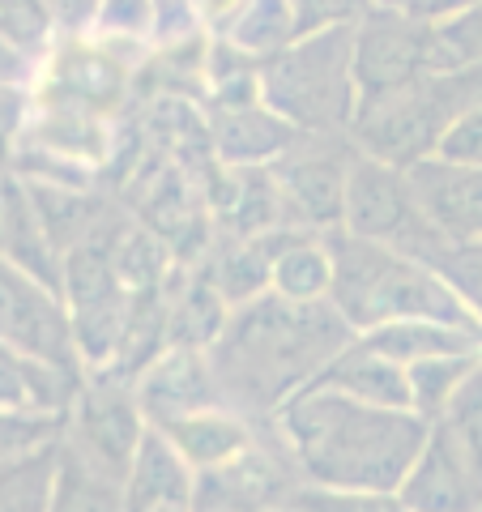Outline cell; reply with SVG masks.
Segmentation results:
<instances>
[{
  "mask_svg": "<svg viewBox=\"0 0 482 512\" xmlns=\"http://www.w3.org/2000/svg\"><path fill=\"white\" fill-rule=\"evenodd\" d=\"M376 5L410 13V18H419V22H444V18H457V13L482 5V0H376Z\"/></svg>",
  "mask_w": 482,
  "mask_h": 512,
  "instance_id": "34",
  "label": "cell"
},
{
  "mask_svg": "<svg viewBox=\"0 0 482 512\" xmlns=\"http://www.w3.org/2000/svg\"><path fill=\"white\" fill-rule=\"evenodd\" d=\"M419 261L440 269L482 329V239L478 244H453V239L440 235V239H431V248L419 256Z\"/></svg>",
  "mask_w": 482,
  "mask_h": 512,
  "instance_id": "29",
  "label": "cell"
},
{
  "mask_svg": "<svg viewBox=\"0 0 482 512\" xmlns=\"http://www.w3.org/2000/svg\"><path fill=\"white\" fill-rule=\"evenodd\" d=\"M5 265H18L30 278L64 291V252L47 231L35 192L22 175L5 180Z\"/></svg>",
  "mask_w": 482,
  "mask_h": 512,
  "instance_id": "16",
  "label": "cell"
},
{
  "mask_svg": "<svg viewBox=\"0 0 482 512\" xmlns=\"http://www.w3.org/2000/svg\"><path fill=\"white\" fill-rule=\"evenodd\" d=\"M273 427L308 483L359 491H397L431 440V419L419 410L372 406L329 384L299 389Z\"/></svg>",
  "mask_w": 482,
  "mask_h": 512,
  "instance_id": "2",
  "label": "cell"
},
{
  "mask_svg": "<svg viewBox=\"0 0 482 512\" xmlns=\"http://www.w3.org/2000/svg\"><path fill=\"white\" fill-rule=\"evenodd\" d=\"M222 43H231L235 52H244L248 60H269L282 47H291L303 39L299 18H295V0H248L244 9L227 22V30L218 35Z\"/></svg>",
  "mask_w": 482,
  "mask_h": 512,
  "instance_id": "23",
  "label": "cell"
},
{
  "mask_svg": "<svg viewBox=\"0 0 482 512\" xmlns=\"http://www.w3.org/2000/svg\"><path fill=\"white\" fill-rule=\"evenodd\" d=\"M478 512H482V508H478Z\"/></svg>",
  "mask_w": 482,
  "mask_h": 512,
  "instance_id": "38",
  "label": "cell"
},
{
  "mask_svg": "<svg viewBox=\"0 0 482 512\" xmlns=\"http://www.w3.org/2000/svg\"><path fill=\"white\" fill-rule=\"evenodd\" d=\"M192 512H256V508H248V504L231 500V495L214 491L210 483H197V500H192Z\"/></svg>",
  "mask_w": 482,
  "mask_h": 512,
  "instance_id": "35",
  "label": "cell"
},
{
  "mask_svg": "<svg viewBox=\"0 0 482 512\" xmlns=\"http://www.w3.org/2000/svg\"><path fill=\"white\" fill-rule=\"evenodd\" d=\"M171 512H192V508H171Z\"/></svg>",
  "mask_w": 482,
  "mask_h": 512,
  "instance_id": "37",
  "label": "cell"
},
{
  "mask_svg": "<svg viewBox=\"0 0 482 512\" xmlns=\"http://www.w3.org/2000/svg\"><path fill=\"white\" fill-rule=\"evenodd\" d=\"M431 73H457L482 64V5L457 13V18L431 22Z\"/></svg>",
  "mask_w": 482,
  "mask_h": 512,
  "instance_id": "28",
  "label": "cell"
},
{
  "mask_svg": "<svg viewBox=\"0 0 482 512\" xmlns=\"http://www.w3.org/2000/svg\"><path fill=\"white\" fill-rule=\"evenodd\" d=\"M350 163H355V141L350 137L299 133L295 146L269 167L286 227H303V231L342 227Z\"/></svg>",
  "mask_w": 482,
  "mask_h": 512,
  "instance_id": "7",
  "label": "cell"
},
{
  "mask_svg": "<svg viewBox=\"0 0 482 512\" xmlns=\"http://www.w3.org/2000/svg\"><path fill=\"white\" fill-rule=\"evenodd\" d=\"M0 26H5V77L18 73V64L39 69L60 26L56 0H0Z\"/></svg>",
  "mask_w": 482,
  "mask_h": 512,
  "instance_id": "24",
  "label": "cell"
},
{
  "mask_svg": "<svg viewBox=\"0 0 482 512\" xmlns=\"http://www.w3.org/2000/svg\"><path fill=\"white\" fill-rule=\"evenodd\" d=\"M82 380L86 372H73V367H60L47 359H30V355H18V350H5V363H0L5 410H22V414H73Z\"/></svg>",
  "mask_w": 482,
  "mask_h": 512,
  "instance_id": "19",
  "label": "cell"
},
{
  "mask_svg": "<svg viewBox=\"0 0 482 512\" xmlns=\"http://www.w3.org/2000/svg\"><path fill=\"white\" fill-rule=\"evenodd\" d=\"M133 393L154 427H167L175 419H184V414H197L210 406H227L210 350L175 346V342L158 350L133 376Z\"/></svg>",
  "mask_w": 482,
  "mask_h": 512,
  "instance_id": "10",
  "label": "cell"
},
{
  "mask_svg": "<svg viewBox=\"0 0 482 512\" xmlns=\"http://www.w3.org/2000/svg\"><path fill=\"white\" fill-rule=\"evenodd\" d=\"M201 474L192 461L175 448V440L163 427L146 431L133 466H128V512H171V508H192L197 500Z\"/></svg>",
  "mask_w": 482,
  "mask_h": 512,
  "instance_id": "14",
  "label": "cell"
},
{
  "mask_svg": "<svg viewBox=\"0 0 482 512\" xmlns=\"http://www.w3.org/2000/svg\"><path fill=\"white\" fill-rule=\"evenodd\" d=\"M316 384H329V389H342L359 402L372 406H393V410H414L410 397V372L401 363H393L389 355L372 350L363 338L350 342L342 355H337L325 372L316 376Z\"/></svg>",
  "mask_w": 482,
  "mask_h": 512,
  "instance_id": "20",
  "label": "cell"
},
{
  "mask_svg": "<svg viewBox=\"0 0 482 512\" xmlns=\"http://www.w3.org/2000/svg\"><path fill=\"white\" fill-rule=\"evenodd\" d=\"M419 214L431 231H440L453 244H478L482 239V167L457 163L444 154H427L406 167Z\"/></svg>",
  "mask_w": 482,
  "mask_h": 512,
  "instance_id": "12",
  "label": "cell"
},
{
  "mask_svg": "<svg viewBox=\"0 0 482 512\" xmlns=\"http://www.w3.org/2000/svg\"><path fill=\"white\" fill-rule=\"evenodd\" d=\"M265 512H308V508H299V504H273V508H265Z\"/></svg>",
  "mask_w": 482,
  "mask_h": 512,
  "instance_id": "36",
  "label": "cell"
},
{
  "mask_svg": "<svg viewBox=\"0 0 482 512\" xmlns=\"http://www.w3.org/2000/svg\"><path fill=\"white\" fill-rule=\"evenodd\" d=\"M372 9H376V0H295V18L303 35L333 30V26H355Z\"/></svg>",
  "mask_w": 482,
  "mask_h": 512,
  "instance_id": "32",
  "label": "cell"
},
{
  "mask_svg": "<svg viewBox=\"0 0 482 512\" xmlns=\"http://www.w3.org/2000/svg\"><path fill=\"white\" fill-rule=\"evenodd\" d=\"M406 512H478L482 508V478L465 466L461 453L436 427L431 440L410 466L406 483L397 487Z\"/></svg>",
  "mask_w": 482,
  "mask_h": 512,
  "instance_id": "13",
  "label": "cell"
},
{
  "mask_svg": "<svg viewBox=\"0 0 482 512\" xmlns=\"http://www.w3.org/2000/svg\"><path fill=\"white\" fill-rule=\"evenodd\" d=\"M146 431H150V419L133 393V380H124L116 372H86L64 436L82 444L86 453H94L103 466L128 474Z\"/></svg>",
  "mask_w": 482,
  "mask_h": 512,
  "instance_id": "9",
  "label": "cell"
},
{
  "mask_svg": "<svg viewBox=\"0 0 482 512\" xmlns=\"http://www.w3.org/2000/svg\"><path fill=\"white\" fill-rule=\"evenodd\" d=\"M333 248V303L359 333L389 325V320H453L461 329H478V320L448 286L440 269H431L419 256H406L376 239H359L342 227L329 231Z\"/></svg>",
  "mask_w": 482,
  "mask_h": 512,
  "instance_id": "3",
  "label": "cell"
},
{
  "mask_svg": "<svg viewBox=\"0 0 482 512\" xmlns=\"http://www.w3.org/2000/svg\"><path fill=\"white\" fill-rule=\"evenodd\" d=\"M359 338L389 355L401 367H414V363H427V359H440V355H465V350H482V333L474 329H461L453 320H427V316H414V320H389V325H376V329H363Z\"/></svg>",
  "mask_w": 482,
  "mask_h": 512,
  "instance_id": "21",
  "label": "cell"
},
{
  "mask_svg": "<svg viewBox=\"0 0 482 512\" xmlns=\"http://www.w3.org/2000/svg\"><path fill=\"white\" fill-rule=\"evenodd\" d=\"M0 291H5V350L86 372L77 316H73V303L64 299V291L30 278L18 265H5Z\"/></svg>",
  "mask_w": 482,
  "mask_h": 512,
  "instance_id": "8",
  "label": "cell"
},
{
  "mask_svg": "<svg viewBox=\"0 0 482 512\" xmlns=\"http://www.w3.org/2000/svg\"><path fill=\"white\" fill-rule=\"evenodd\" d=\"M461 453V461L482 478V363L474 367V376L461 384V393L448 402V410L431 423Z\"/></svg>",
  "mask_w": 482,
  "mask_h": 512,
  "instance_id": "27",
  "label": "cell"
},
{
  "mask_svg": "<svg viewBox=\"0 0 482 512\" xmlns=\"http://www.w3.org/2000/svg\"><path fill=\"white\" fill-rule=\"evenodd\" d=\"M359 338L333 299H286L265 291L231 308L218 342L210 346L227 406L248 419H273L299 389Z\"/></svg>",
  "mask_w": 482,
  "mask_h": 512,
  "instance_id": "1",
  "label": "cell"
},
{
  "mask_svg": "<svg viewBox=\"0 0 482 512\" xmlns=\"http://www.w3.org/2000/svg\"><path fill=\"white\" fill-rule=\"evenodd\" d=\"M90 30L107 47L141 43V39L158 35V5H154V0H99Z\"/></svg>",
  "mask_w": 482,
  "mask_h": 512,
  "instance_id": "31",
  "label": "cell"
},
{
  "mask_svg": "<svg viewBox=\"0 0 482 512\" xmlns=\"http://www.w3.org/2000/svg\"><path fill=\"white\" fill-rule=\"evenodd\" d=\"M261 99L286 124L312 137H350L363 99L355 73V26H333L303 35L278 56L256 64Z\"/></svg>",
  "mask_w": 482,
  "mask_h": 512,
  "instance_id": "4",
  "label": "cell"
},
{
  "mask_svg": "<svg viewBox=\"0 0 482 512\" xmlns=\"http://www.w3.org/2000/svg\"><path fill=\"white\" fill-rule=\"evenodd\" d=\"M342 231L389 244L406 256H423V248L440 235V231H431L427 218L419 214L406 167H393L363 150H355V163H350V175H346Z\"/></svg>",
  "mask_w": 482,
  "mask_h": 512,
  "instance_id": "6",
  "label": "cell"
},
{
  "mask_svg": "<svg viewBox=\"0 0 482 512\" xmlns=\"http://www.w3.org/2000/svg\"><path fill=\"white\" fill-rule=\"evenodd\" d=\"M478 363H482V350H465V355H440V359H427V363L406 367V372H410L414 410H419L423 419L436 423L440 414L448 410V402L461 393V384L474 376Z\"/></svg>",
  "mask_w": 482,
  "mask_h": 512,
  "instance_id": "25",
  "label": "cell"
},
{
  "mask_svg": "<svg viewBox=\"0 0 482 512\" xmlns=\"http://www.w3.org/2000/svg\"><path fill=\"white\" fill-rule=\"evenodd\" d=\"M436 154L457 158V163H478L482 167V103H474L470 111H461V116L448 124V133H444Z\"/></svg>",
  "mask_w": 482,
  "mask_h": 512,
  "instance_id": "33",
  "label": "cell"
},
{
  "mask_svg": "<svg viewBox=\"0 0 482 512\" xmlns=\"http://www.w3.org/2000/svg\"><path fill=\"white\" fill-rule=\"evenodd\" d=\"M286 504H299L308 512H406L397 491H359V487H325L303 483L286 495Z\"/></svg>",
  "mask_w": 482,
  "mask_h": 512,
  "instance_id": "30",
  "label": "cell"
},
{
  "mask_svg": "<svg viewBox=\"0 0 482 512\" xmlns=\"http://www.w3.org/2000/svg\"><path fill=\"white\" fill-rule=\"evenodd\" d=\"M163 431L192 461V470L210 474V470L231 466L235 457L248 453V444L256 440V431H261V419H248V414L235 406H210V410H197V414H184V419L167 423Z\"/></svg>",
  "mask_w": 482,
  "mask_h": 512,
  "instance_id": "17",
  "label": "cell"
},
{
  "mask_svg": "<svg viewBox=\"0 0 482 512\" xmlns=\"http://www.w3.org/2000/svg\"><path fill=\"white\" fill-rule=\"evenodd\" d=\"M273 291L286 299H329L333 295V248L329 231L286 227L273 256Z\"/></svg>",
  "mask_w": 482,
  "mask_h": 512,
  "instance_id": "22",
  "label": "cell"
},
{
  "mask_svg": "<svg viewBox=\"0 0 482 512\" xmlns=\"http://www.w3.org/2000/svg\"><path fill=\"white\" fill-rule=\"evenodd\" d=\"M431 22L376 5L355 22V73L363 90H389L431 73Z\"/></svg>",
  "mask_w": 482,
  "mask_h": 512,
  "instance_id": "11",
  "label": "cell"
},
{
  "mask_svg": "<svg viewBox=\"0 0 482 512\" xmlns=\"http://www.w3.org/2000/svg\"><path fill=\"white\" fill-rule=\"evenodd\" d=\"M60 444L43 448V453L18 457V461H5V504H0V512H47L52 508Z\"/></svg>",
  "mask_w": 482,
  "mask_h": 512,
  "instance_id": "26",
  "label": "cell"
},
{
  "mask_svg": "<svg viewBox=\"0 0 482 512\" xmlns=\"http://www.w3.org/2000/svg\"><path fill=\"white\" fill-rule=\"evenodd\" d=\"M474 103H482V64L457 73H423L389 90H363L350 141L393 167H414L440 150L448 124Z\"/></svg>",
  "mask_w": 482,
  "mask_h": 512,
  "instance_id": "5",
  "label": "cell"
},
{
  "mask_svg": "<svg viewBox=\"0 0 482 512\" xmlns=\"http://www.w3.org/2000/svg\"><path fill=\"white\" fill-rule=\"evenodd\" d=\"M47 512H128V474L103 466L94 453L64 436Z\"/></svg>",
  "mask_w": 482,
  "mask_h": 512,
  "instance_id": "18",
  "label": "cell"
},
{
  "mask_svg": "<svg viewBox=\"0 0 482 512\" xmlns=\"http://www.w3.org/2000/svg\"><path fill=\"white\" fill-rule=\"evenodd\" d=\"M210 137L218 163L227 167H273L299 141V128L286 124L278 111L265 103L248 107H214Z\"/></svg>",
  "mask_w": 482,
  "mask_h": 512,
  "instance_id": "15",
  "label": "cell"
}]
</instances>
